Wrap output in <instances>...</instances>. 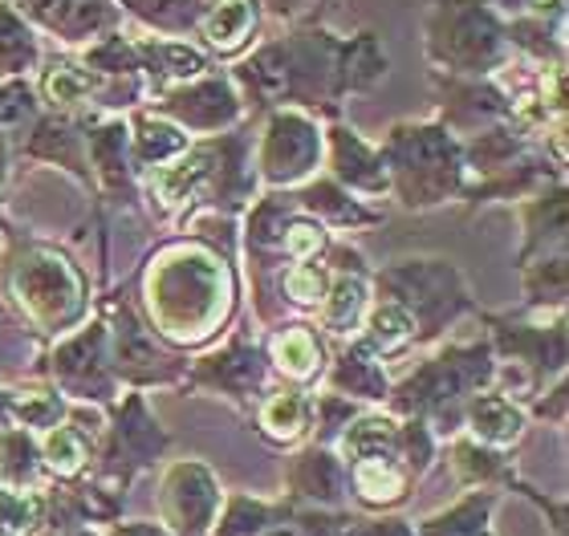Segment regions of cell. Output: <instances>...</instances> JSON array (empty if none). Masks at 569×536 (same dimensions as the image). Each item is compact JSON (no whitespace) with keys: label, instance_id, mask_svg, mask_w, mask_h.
I'll use <instances>...</instances> for the list:
<instances>
[{"label":"cell","instance_id":"cell-9","mask_svg":"<svg viewBox=\"0 0 569 536\" xmlns=\"http://www.w3.org/2000/svg\"><path fill=\"white\" fill-rule=\"evenodd\" d=\"M277 362H281V370L284 374H293V378L313 374V362H318L313 337H309L306 330H289L284 337H277Z\"/></svg>","mask_w":569,"mask_h":536},{"label":"cell","instance_id":"cell-8","mask_svg":"<svg viewBox=\"0 0 569 536\" xmlns=\"http://www.w3.org/2000/svg\"><path fill=\"white\" fill-rule=\"evenodd\" d=\"M367 342L375 350H382V354H391V350L407 346V342H411V313H407L403 305H395V301L379 305V310H375V317H370Z\"/></svg>","mask_w":569,"mask_h":536},{"label":"cell","instance_id":"cell-7","mask_svg":"<svg viewBox=\"0 0 569 536\" xmlns=\"http://www.w3.org/2000/svg\"><path fill=\"white\" fill-rule=\"evenodd\" d=\"M382 73H387V53L379 49L375 33L355 37V41L342 49V85H350V90H367V85L379 82Z\"/></svg>","mask_w":569,"mask_h":536},{"label":"cell","instance_id":"cell-11","mask_svg":"<svg viewBox=\"0 0 569 536\" xmlns=\"http://www.w3.org/2000/svg\"><path fill=\"white\" fill-rule=\"evenodd\" d=\"M301 423H306V403L297 394H277L269 411H264V427L281 431V435H297Z\"/></svg>","mask_w":569,"mask_h":536},{"label":"cell","instance_id":"cell-5","mask_svg":"<svg viewBox=\"0 0 569 536\" xmlns=\"http://www.w3.org/2000/svg\"><path fill=\"white\" fill-rule=\"evenodd\" d=\"M90 90H94V82H90V70H82V65H73V61H49L46 65L41 94H46L49 107H82V102H90Z\"/></svg>","mask_w":569,"mask_h":536},{"label":"cell","instance_id":"cell-16","mask_svg":"<svg viewBox=\"0 0 569 536\" xmlns=\"http://www.w3.org/2000/svg\"><path fill=\"white\" fill-rule=\"evenodd\" d=\"M485 4H500V9H509V12H529V9H533L537 17H546V0H485Z\"/></svg>","mask_w":569,"mask_h":536},{"label":"cell","instance_id":"cell-15","mask_svg":"<svg viewBox=\"0 0 569 536\" xmlns=\"http://www.w3.org/2000/svg\"><path fill=\"white\" fill-rule=\"evenodd\" d=\"M284 285L293 293L297 305H313L321 297V273L318 269H293V273L284 276Z\"/></svg>","mask_w":569,"mask_h":536},{"label":"cell","instance_id":"cell-13","mask_svg":"<svg viewBox=\"0 0 569 536\" xmlns=\"http://www.w3.org/2000/svg\"><path fill=\"white\" fill-rule=\"evenodd\" d=\"M358 488L367 492V496H399V488H403V479L395 476L391 467H382V464H362V467H358Z\"/></svg>","mask_w":569,"mask_h":536},{"label":"cell","instance_id":"cell-10","mask_svg":"<svg viewBox=\"0 0 569 536\" xmlns=\"http://www.w3.org/2000/svg\"><path fill=\"white\" fill-rule=\"evenodd\" d=\"M358 310H362V285H358V281H350V276H342V281L333 285V301L326 305V322L342 334V330H350V325H355Z\"/></svg>","mask_w":569,"mask_h":536},{"label":"cell","instance_id":"cell-6","mask_svg":"<svg viewBox=\"0 0 569 536\" xmlns=\"http://www.w3.org/2000/svg\"><path fill=\"white\" fill-rule=\"evenodd\" d=\"M37 65V41L29 24L0 0V78L4 73H24Z\"/></svg>","mask_w":569,"mask_h":536},{"label":"cell","instance_id":"cell-14","mask_svg":"<svg viewBox=\"0 0 569 536\" xmlns=\"http://www.w3.org/2000/svg\"><path fill=\"white\" fill-rule=\"evenodd\" d=\"M46 455L49 464L61 467V472H70V467H78V459H82V443L73 439L70 431H53L46 443Z\"/></svg>","mask_w":569,"mask_h":536},{"label":"cell","instance_id":"cell-2","mask_svg":"<svg viewBox=\"0 0 569 536\" xmlns=\"http://www.w3.org/2000/svg\"><path fill=\"white\" fill-rule=\"evenodd\" d=\"M196 29L203 45L232 58L240 49H249L252 33L261 29V0H203Z\"/></svg>","mask_w":569,"mask_h":536},{"label":"cell","instance_id":"cell-17","mask_svg":"<svg viewBox=\"0 0 569 536\" xmlns=\"http://www.w3.org/2000/svg\"><path fill=\"white\" fill-rule=\"evenodd\" d=\"M313 0H269V9L281 12V17H297L301 9H309Z\"/></svg>","mask_w":569,"mask_h":536},{"label":"cell","instance_id":"cell-4","mask_svg":"<svg viewBox=\"0 0 569 536\" xmlns=\"http://www.w3.org/2000/svg\"><path fill=\"white\" fill-rule=\"evenodd\" d=\"M163 110L176 114L179 122H188V127L216 131V127H224V122L237 119V98H232L224 78H203V82H196V85L171 90V94L163 98Z\"/></svg>","mask_w":569,"mask_h":536},{"label":"cell","instance_id":"cell-3","mask_svg":"<svg viewBox=\"0 0 569 536\" xmlns=\"http://www.w3.org/2000/svg\"><path fill=\"white\" fill-rule=\"evenodd\" d=\"M318 155V131L313 122L284 110L277 114L273 127H269V139H264V168L273 179H297L306 175L309 163Z\"/></svg>","mask_w":569,"mask_h":536},{"label":"cell","instance_id":"cell-1","mask_svg":"<svg viewBox=\"0 0 569 536\" xmlns=\"http://www.w3.org/2000/svg\"><path fill=\"white\" fill-rule=\"evenodd\" d=\"M427 49L448 70L488 73L505 58V29L485 0H436L427 17Z\"/></svg>","mask_w":569,"mask_h":536},{"label":"cell","instance_id":"cell-12","mask_svg":"<svg viewBox=\"0 0 569 536\" xmlns=\"http://www.w3.org/2000/svg\"><path fill=\"white\" fill-rule=\"evenodd\" d=\"M480 427H485V435H517V411L500 398H488L476 406V431Z\"/></svg>","mask_w":569,"mask_h":536}]
</instances>
